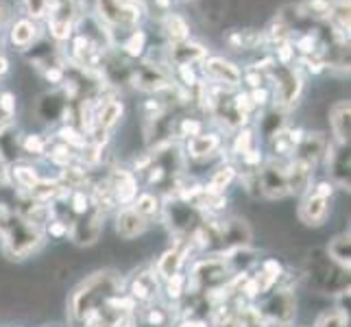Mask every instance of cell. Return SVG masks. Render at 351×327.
Wrapping results in <instances>:
<instances>
[{"label": "cell", "mask_w": 351, "mask_h": 327, "mask_svg": "<svg viewBox=\"0 0 351 327\" xmlns=\"http://www.w3.org/2000/svg\"><path fill=\"white\" fill-rule=\"evenodd\" d=\"M123 116V103L118 101H110L99 114V127L101 129H110L118 123V118Z\"/></svg>", "instance_id": "cell-22"}, {"label": "cell", "mask_w": 351, "mask_h": 327, "mask_svg": "<svg viewBox=\"0 0 351 327\" xmlns=\"http://www.w3.org/2000/svg\"><path fill=\"white\" fill-rule=\"evenodd\" d=\"M258 186L260 192H264L269 199H282L288 195V184H286V168L280 164H269L264 171L258 175Z\"/></svg>", "instance_id": "cell-7"}, {"label": "cell", "mask_w": 351, "mask_h": 327, "mask_svg": "<svg viewBox=\"0 0 351 327\" xmlns=\"http://www.w3.org/2000/svg\"><path fill=\"white\" fill-rule=\"evenodd\" d=\"M310 179H312V164L304 160H295V164H290L286 168L288 192H293V195H304L310 188Z\"/></svg>", "instance_id": "cell-12"}, {"label": "cell", "mask_w": 351, "mask_h": 327, "mask_svg": "<svg viewBox=\"0 0 351 327\" xmlns=\"http://www.w3.org/2000/svg\"><path fill=\"white\" fill-rule=\"evenodd\" d=\"M251 149V131H242L236 138V153H247Z\"/></svg>", "instance_id": "cell-35"}, {"label": "cell", "mask_w": 351, "mask_h": 327, "mask_svg": "<svg viewBox=\"0 0 351 327\" xmlns=\"http://www.w3.org/2000/svg\"><path fill=\"white\" fill-rule=\"evenodd\" d=\"M175 62L179 66H188L190 62L195 59H203L205 57V48H201L199 44H184V46H177L175 48Z\"/></svg>", "instance_id": "cell-21"}, {"label": "cell", "mask_w": 351, "mask_h": 327, "mask_svg": "<svg viewBox=\"0 0 351 327\" xmlns=\"http://www.w3.org/2000/svg\"><path fill=\"white\" fill-rule=\"evenodd\" d=\"M5 251L14 258H24L40 245V229L31 221H22V218H7L5 225Z\"/></svg>", "instance_id": "cell-2"}, {"label": "cell", "mask_w": 351, "mask_h": 327, "mask_svg": "<svg viewBox=\"0 0 351 327\" xmlns=\"http://www.w3.org/2000/svg\"><path fill=\"white\" fill-rule=\"evenodd\" d=\"M48 232H51L55 238H62L64 234H68V227H66L62 221H53V223H51V227H48Z\"/></svg>", "instance_id": "cell-40"}, {"label": "cell", "mask_w": 351, "mask_h": 327, "mask_svg": "<svg viewBox=\"0 0 351 327\" xmlns=\"http://www.w3.org/2000/svg\"><path fill=\"white\" fill-rule=\"evenodd\" d=\"M166 29H168V35H171L173 40H177V42H184L186 38H188V24L181 20L179 16H168V20H166Z\"/></svg>", "instance_id": "cell-26"}, {"label": "cell", "mask_w": 351, "mask_h": 327, "mask_svg": "<svg viewBox=\"0 0 351 327\" xmlns=\"http://www.w3.org/2000/svg\"><path fill=\"white\" fill-rule=\"evenodd\" d=\"M0 109H3V114H7V116L14 114V109H16L14 96H11V94H3V96H0Z\"/></svg>", "instance_id": "cell-38"}, {"label": "cell", "mask_w": 351, "mask_h": 327, "mask_svg": "<svg viewBox=\"0 0 351 327\" xmlns=\"http://www.w3.org/2000/svg\"><path fill=\"white\" fill-rule=\"evenodd\" d=\"M24 149H27L29 153H42L44 151V142L40 136H29L27 140H24Z\"/></svg>", "instance_id": "cell-36"}, {"label": "cell", "mask_w": 351, "mask_h": 327, "mask_svg": "<svg viewBox=\"0 0 351 327\" xmlns=\"http://www.w3.org/2000/svg\"><path fill=\"white\" fill-rule=\"evenodd\" d=\"M186 256H188V247H184V245H177L173 249H168L164 256L157 260L155 273L160 277H164V280L181 273V266H184V262H186Z\"/></svg>", "instance_id": "cell-13"}, {"label": "cell", "mask_w": 351, "mask_h": 327, "mask_svg": "<svg viewBox=\"0 0 351 327\" xmlns=\"http://www.w3.org/2000/svg\"><path fill=\"white\" fill-rule=\"evenodd\" d=\"M328 162L332 166V175L336 179V184L349 190V153H345V149H341L338 153L332 151V155H328Z\"/></svg>", "instance_id": "cell-17"}, {"label": "cell", "mask_w": 351, "mask_h": 327, "mask_svg": "<svg viewBox=\"0 0 351 327\" xmlns=\"http://www.w3.org/2000/svg\"><path fill=\"white\" fill-rule=\"evenodd\" d=\"M290 57H293V51H290V46H282L280 48V62L282 64H288Z\"/></svg>", "instance_id": "cell-44"}, {"label": "cell", "mask_w": 351, "mask_h": 327, "mask_svg": "<svg viewBox=\"0 0 351 327\" xmlns=\"http://www.w3.org/2000/svg\"><path fill=\"white\" fill-rule=\"evenodd\" d=\"M205 72H208L212 79L227 83V86H238L240 83V70L232 62H227V59H221V57L210 59V62L205 64Z\"/></svg>", "instance_id": "cell-14"}, {"label": "cell", "mask_w": 351, "mask_h": 327, "mask_svg": "<svg viewBox=\"0 0 351 327\" xmlns=\"http://www.w3.org/2000/svg\"><path fill=\"white\" fill-rule=\"evenodd\" d=\"M133 210H136L140 216H144L149 221L151 216H155L157 212H160V201H157L153 195H142L136 201V205H133Z\"/></svg>", "instance_id": "cell-25"}, {"label": "cell", "mask_w": 351, "mask_h": 327, "mask_svg": "<svg viewBox=\"0 0 351 327\" xmlns=\"http://www.w3.org/2000/svg\"><path fill=\"white\" fill-rule=\"evenodd\" d=\"M328 258L341 269L349 271V234H338L328 245Z\"/></svg>", "instance_id": "cell-16"}, {"label": "cell", "mask_w": 351, "mask_h": 327, "mask_svg": "<svg viewBox=\"0 0 351 327\" xmlns=\"http://www.w3.org/2000/svg\"><path fill=\"white\" fill-rule=\"evenodd\" d=\"M110 190H112V195H114V201L116 203H125L129 205L133 199L138 197V181L136 177H133V173L129 171H116L112 175V181H110Z\"/></svg>", "instance_id": "cell-10"}, {"label": "cell", "mask_w": 351, "mask_h": 327, "mask_svg": "<svg viewBox=\"0 0 351 327\" xmlns=\"http://www.w3.org/2000/svg\"><path fill=\"white\" fill-rule=\"evenodd\" d=\"M147 227H149V221L144 216H140L133 208L120 210L116 216V234L125 240H133V238L142 236L147 232Z\"/></svg>", "instance_id": "cell-9"}, {"label": "cell", "mask_w": 351, "mask_h": 327, "mask_svg": "<svg viewBox=\"0 0 351 327\" xmlns=\"http://www.w3.org/2000/svg\"><path fill=\"white\" fill-rule=\"evenodd\" d=\"M299 46H301V51H304V53H310V51H312V46H314V44H312V40L308 38V40H304V42H301Z\"/></svg>", "instance_id": "cell-48"}, {"label": "cell", "mask_w": 351, "mask_h": 327, "mask_svg": "<svg viewBox=\"0 0 351 327\" xmlns=\"http://www.w3.org/2000/svg\"><path fill=\"white\" fill-rule=\"evenodd\" d=\"M3 72H7V59L0 55V75H3Z\"/></svg>", "instance_id": "cell-49"}, {"label": "cell", "mask_w": 351, "mask_h": 327, "mask_svg": "<svg viewBox=\"0 0 351 327\" xmlns=\"http://www.w3.org/2000/svg\"><path fill=\"white\" fill-rule=\"evenodd\" d=\"M332 192L334 186L330 181H321V184L314 186L308 197L301 201L299 205V218L301 223L308 225V227H321L330 216V201H332Z\"/></svg>", "instance_id": "cell-3"}, {"label": "cell", "mask_w": 351, "mask_h": 327, "mask_svg": "<svg viewBox=\"0 0 351 327\" xmlns=\"http://www.w3.org/2000/svg\"><path fill=\"white\" fill-rule=\"evenodd\" d=\"M266 99H269V92H266V90H256V92H253V96H251V101L256 103V105L266 103Z\"/></svg>", "instance_id": "cell-43"}, {"label": "cell", "mask_w": 351, "mask_h": 327, "mask_svg": "<svg viewBox=\"0 0 351 327\" xmlns=\"http://www.w3.org/2000/svg\"><path fill=\"white\" fill-rule=\"evenodd\" d=\"M332 131L341 144L349 142V101H341L332 107Z\"/></svg>", "instance_id": "cell-15"}, {"label": "cell", "mask_w": 351, "mask_h": 327, "mask_svg": "<svg viewBox=\"0 0 351 327\" xmlns=\"http://www.w3.org/2000/svg\"><path fill=\"white\" fill-rule=\"evenodd\" d=\"M14 177L18 181V186L24 188V190H33L38 186V175H35L33 168H27V166H20L14 171Z\"/></svg>", "instance_id": "cell-28"}, {"label": "cell", "mask_w": 351, "mask_h": 327, "mask_svg": "<svg viewBox=\"0 0 351 327\" xmlns=\"http://www.w3.org/2000/svg\"><path fill=\"white\" fill-rule=\"evenodd\" d=\"M258 314H260V319L264 323H273V325L286 327L295 317V297H293V293H290L288 288L277 290V293H273L269 299H266V304L262 306V310H258Z\"/></svg>", "instance_id": "cell-4"}, {"label": "cell", "mask_w": 351, "mask_h": 327, "mask_svg": "<svg viewBox=\"0 0 351 327\" xmlns=\"http://www.w3.org/2000/svg\"><path fill=\"white\" fill-rule=\"evenodd\" d=\"M319 327H349V319L338 312H332V314H325Z\"/></svg>", "instance_id": "cell-31"}, {"label": "cell", "mask_w": 351, "mask_h": 327, "mask_svg": "<svg viewBox=\"0 0 351 327\" xmlns=\"http://www.w3.org/2000/svg\"><path fill=\"white\" fill-rule=\"evenodd\" d=\"M7 16H9V9H7V5L3 3V0H0V24L7 20Z\"/></svg>", "instance_id": "cell-47"}, {"label": "cell", "mask_w": 351, "mask_h": 327, "mask_svg": "<svg viewBox=\"0 0 351 327\" xmlns=\"http://www.w3.org/2000/svg\"><path fill=\"white\" fill-rule=\"evenodd\" d=\"M299 157L297 160H304L308 164H312L317 157H321L323 149H325V142L321 138V133H312V136H306L304 140H301L299 144Z\"/></svg>", "instance_id": "cell-19"}, {"label": "cell", "mask_w": 351, "mask_h": 327, "mask_svg": "<svg viewBox=\"0 0 351 327\" xmlns=\"http://www.w3.org/2000/svg\"><path fill=\"white\" fill-rule=\"evenodd\" d=\"M59 136H62L64 140H68L70 144H75V147H83V144H86V140H83L77 131H72V129H68V127L59 131Z\"/></svg>", "instance_id": "cell-37"}, {"label": "cell", "mask_w": 351, "mask_h": 327, "mask_svg": "<svg viewBox=\"0 0 351 327\" xmlns=\"http://www.w3.org/2000/svg\"><path fill=\"white\" fill-rule=\"evenodd\" d=\"M299 90H301L299 75H295V72H288V75L280 83V99H282V103H293L299 96Z\"/></svg>", "instance_id": "cell-20"}, {"label": "cell", "mask_w": 351, "mask_h": 327, "mask_svg": "<svg viewBox=\"0 0 351 327\" xmlns=\"http://www.w3.org/2000/svg\"><path fill=\"white\" fill-rule=\"evenodd\" d=\"M70 22H68V18H53V22H51V31H53V35L57 40H66L68 35H70Z\"/></svg>", "instance_id": "cell-29"}, {"label": "cell", "mask_w": 351, "mask_h": 327, "mask_svg": "<svg viewBox=\"0 0 351 327\" xmlns=\"http://www.w3.org/2000/svg\"><path fill=\"white\" fill-rule=\"evenodd\" d=\"M186 288V277L181 275V273H177V275H173V277H168L166 280V293H168V297L171 299H181L184 297L188 290H184Z\"/></svg>", "instance_id": "cell-27"}, {"label": "cell", "mask_w": 351, "mask_h": 327, "mask_svg": "<svg viewBox=\"0 0 351 327\" xmlns=\"http://www.w3.org/2000/svg\"><path fill=\"white\" fill-rule=\"evenodd\" d=\"M179 327H208V323L199 321V319H190V321H184Z\"/></svg>", "instance_id": "cell-46"}, {"label": "cell", "mask_w": 351, "mask_h": 327, "mask_svg": "<svg viewBox=\"0 0 351 327\" xmlns=\"http://www.w3.org/2000/svg\"><path fill=\"white\" fill-rule=\"evenodd\" d=\"M249 240H251V232H249V227H247L245 221H240V218H232V221L221 223V247L225 251L247 247Z\"/></svg>", "instance_id": "cell-8"}, {"label": "cell", "mask_w": 351, "mask_h": 327, "mask_svg": "<svg viewBox=\"0 0 351 327\" xmlns=\"http://www.w3.org/2000/svg\"><path fill=\"white\" fill-rule=\"evenodd\" d=\"M62 77H64V75H62V70H57V68H53V70H48V72H46V79H48V81H55V83H57V81H62Z\"/></svg>", "instance_id": "cell-45"}, {"label": "cell", "mask_w": 351, "mask_h": 327, "mask_svg": "<svg viewBox=\"0 0 351 327\" xmlns=\"http://www.w3.org/2000/svg\"><path fill=\"white\" fill-rule=\"evenodd\" d=\"M147 321H149V325L151 327H164L166 323H168V314L166 312H162V308H149L147 310Z\"/></svg>", "instance_id": "cell-32"}, {"label": "cell", "mask_w": 351, "mask_h": 327, "mask_svg": "<svg viewBox=\"0 0 351 327\" xmlns=\"http://www.w3.org/2000/svg\"><path fill=\"white\" fill-rule=\"evenodd\" d=\"M103 221L105 216L103 212L99 210H90L86 212L77 223H72L70 227V234H72V240L77 242V245H94L96 240H99L101 232H103Z\"/></svg>", "instance_id": "cell-6"}, {"label": "cell", "mask_w": 351, "mask_h": 327, "mask_svg": "<svg viewBox=\"0 0 351 327\" xmlns=\"http://www.w3.org/2000/svg\"><path fill=\"white\" fill-rule=\"evenodd\" d=\"M219 136H214V133H208V136H203V133H199V136L190 138L188 142V153L192 157H210L216 149H219Z\"/></svg>", "instance_id": "cell-18"}, {"label": "cell", "mask_w": 351, "mask_h": 327, "mask_svg": "<svg viewBox=\"0 0 351 327\" xmlns=\"http://www.w3.org/2000/svg\"><path fill=\"white\" fill-rule=\"evenodd\" d=\"M144 33H133L131 35V40L125 44V51L131 55V57H138L140 53H142V48H144Z\"/></svg>", "instance_id": "cell-30"}, {"label": "cell", "mask_w": 351, "mask_h": 327, "mask_svg": "<svg viewBox=\"0 0 351 327\" xmlns=\"http://www.w3.org/2000/svg\"><path fill=\"white\" fill-rule=\"evenodd\" d=\"M35 38V27L29 20H20L16 22L14 31H11V42L16 46H29Z\"/></svg>", "instance_id": "cell-23"}, {"label": "cell", "mask_w": 351, "mask_h": 327, "mask_svg": "<svg viewBox=\"0 0 351 327\" xmlns=\"http://www.w3.org/2000/svg\"><path fill=\"white\" fill-rule=\"evenodd\" d=\"M123 282L112 271H101L88 277L81 286L75 288V293L70 295L68 312L75 321H83L92 312H99V306H107V301L112 297L120 295Z\"/></svg>", "instance_id": "cell-1"}, {"label": "cell", "mask_w": 351, "mask_h": 327, "mask_svg": "<svg viewBox=\"0 0 351 327\" xmlns=\"http://www.w3.org/2000/svg\"><path fill=\"white\" fill-rule=\"evenodd\" d=\"M242 160H245L247 164H260V153L258 151H253V149H249L247 153H242Z\"/></svg>", "instance_id": "cell-42"}, {"label": "cell", "mask_w": 351, "mask_h": 327, "mask_svg": "<svg viewBox=\"0 0 351 327\" xmlns=\"http://www.w3.org/2000/svg\"><path fill=\"white\" fill-rule=\"evenodd\" d=\"M179 72H181V79L186 81V86H195V75H192V70L188 66H179Z\"/></svg>", "instance_id": "cell-41"}, {"label": "cell", "mask_w": 351, "mask_h": 327, "mask_svg": "<svg viewBox=\"0 0 351 327\" xmlns=\"http://www.w3.org/2000/svg\"><path fill=\"white\" fill-rule=\"evenodd\" d=\"M229 269L223 258L212 256L192 266V282L199 290H214L227 282Z\"/></svg>", "instance_id": "cell-5"}, {"label": "cell", "mask_w": 351, "mask_h": 327, "mask_svg": "<svg viewBox=\"0 0 351 327\" xmlns=\"http://www.w3.org/2000/svg\"><path fill=\"white\" fill-rule=\"evenodd\" d=\"M53 162L68 166V162H70V149H68V147H59V149H55V153H53Z\"/></svg>", "instance_id": "cell-39"}, {"label": "cell", "mask_w": 351, "mask_h": 327, "mask_svg": "<svg viewBox=\"0 0 351 327\" xmlns=\"http://www.w3.org/2000/svg\"><path fill=\"white\" fill-rule=\"evenodd\" d=\"M232 179H234V168L232 166H223V168H219V171L214 173V177L210 181V188L205 192H210V195H219L223 188H227L229 184H232Z\"/></svg>", "instance_id": "cell-24"}, {"label": "cell", "mask_w": 351, "mask_h": 327, "mask_svg": "<svg viewBox=\"0 0 351 327\" xmlns=\"http://www.w3.org/2000/svg\"><path fill=\"white\" fill-rule=\"evenodd\" d=\"M157 3H160L162 7H168V0H157Z\"/></svg>", "instance_id": "cell-50"}, {"label": "cell", "mask_w": 351, "mask_h": 327, "mask_svg": "<svg viewBox=\"0 0 351 327\" xmlns=\"http://www.w3.org/2000/svg\"><path fill=\"white\" fill-rule=\"evenodd\" d=\"M72 208L77 214H86L90 212V199L86 197V192H77L75 199H72Z\"/></svg>", "instance_id": "cell-33"}, {"label": "cell", "mask_w": 351, "mask_h": 327, "mask_svg": "<svg viewBox=\"0 0 351 327\" xmlns=\"http://www.w3.org/2000/svg\"><path fill=\"white\" fill-rule=\"evenodd\" d=\"M129 297L133 301H142V304H149L157 297V273L155 271H142L133 277L131 288H129Z\"/></svg>", "instance_id": "cell-11"}, {"label": "cell", "mask_w": 351, "mask_h": 327, "mask_svg": "<svg viewBox=\"0 0 351 327\" xmlns=\"http://www.w3.org/2000/svg\"><path fill=\"white\" fill-rule=\"evenodd\" d=\"M181 133H184V136H199L201 133V123H197V120H184V123H181Z\"/></svg>", "instance_id": "cell-34"}]
</instances>
